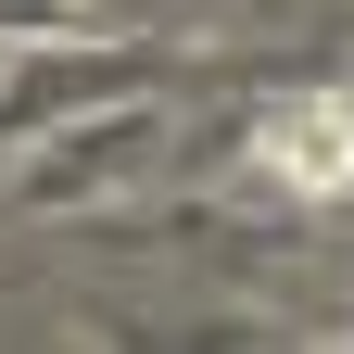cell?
<instances>
[{
    "mask_svg": "<svg viewBox=\"0 0 354 354\" xmlns=\"http://www.w3.org/2000/svg\"><path fill=\"white\" fill-rule=\"evenodd\" d=\"M266 165H279L291 190H342V177H354V114H342V102H291V114H266Z\"/></svg>",
    "mask_w": 354,
    "mask_h": 354,
    "instance_id": "1",
    "label": "cell"
}]
</instances>
